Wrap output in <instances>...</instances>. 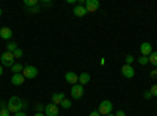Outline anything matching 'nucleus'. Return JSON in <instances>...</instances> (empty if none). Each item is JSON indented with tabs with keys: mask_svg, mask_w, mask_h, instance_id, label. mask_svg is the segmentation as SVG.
Returning <instances> with one entry per match:
<instances>
[{
	"mask_svg": "<svg viewBox=\"0 0 157 116\" xmlns=\"http://www.w3.org/2000/svg\"><path fill=\"white\" fill-rule=\"evenodd\" d=\"M8 104V110H10V113H19V111H24L25 108H27V102L25 100H22L21 97H17V96H13V97H10V100L6 102Z\"/></svg>",
	"mask_w": 157,
	"mask_h": 116,
	"instance_id": "1",
	"label": "nucleus"
},
{
	"mask_svg": "<svg viewBox=\"0 0 157 116\" xmlns=\"http://www.w3.org/2000/svg\"><path fill=\"white\" fill-rule=\"evenodd\" d=\"M112 110H113V104H112L110 100H102L101 104H99V108H98V111H99L101 116H107V114H110Z\"/></svg>",
	"mask_w": 157,
	"mask_h": 116,
	"instance_id": "2",
	"label": "nucleus"
},
{
	"mask_svg": "<svg viewBox=\"0 0 157 116\" xmlns=\"http://www.w3.org/2000/svg\"><path fill=\"white\" fill-rule=\"evenodd\" d=\"M0 57H2V63H3V66H6V68H11L13 64L16 63V58H14V55H13L11 52H3Z\"/></svg>",
	"mask_w": 157,
	"mask_h": 116,
	"instance_id": "3",
	"label": "nucleus"
},
{
	"mask_svg": "<svg viewBox=\"0 0 157 116\" xmlns=\"http://www.w3.org/2000/svg\"><path fill=\"white\" fill-rule=\"evenodd\" d=\"M83 91H85V88H83L80 83L72 85V88H71V96H72V99H80V97L83 96Z\"/></svg>",
	"mask_w": 157,
	"mask_h": 116,
	"instance_id": "4",
	"label": "nucleus"
},
{
	"mask_svg": "<svg viewBox=\"0 0 157 116\" xmlns=\"http://www.w3.org/2000/svg\"><path fill=\"white\" fill-rule=\"evenodd\" d=\"M22 75L25 79H35L38 75V68L36 66H25L24 71H22Z\"/></svg>",
	"mask_w": 157,
	"mask_h": 116,
	"instance_id": "5",
	"label": "nucleus"
},
{
	"mask_svg": "<svg viewBox=\"0 0 157 116\" xmlns=\"http://www.w3.org/2000/svg\"><path fill=\"white\" fill-rule=\"evenodd\" d=\"M58 113H60V110H58V105H55V104H47L46 107H44V114L46 116H58Z\"/></svg>",
	"mask_w": 157,
	"mask_h": 116,
	"instance_id": "6",
	"label": "nucleus"
},
{
	"mask_svg": "<svg viewBox=\"0 0 157 116\" xmlns=\"http://www.w3.org/2000/svg\"><path fill=\"white\" fill-rule=\"evenodd\" d=\"M86 13H94L99 9V0H85Z\"/></svg>",
	"mask_w": 157,
	"mask_h": 116,
	"instance_id": "7",
	"label": "nucleus"
},
{
	"mask_svg": "<svg viewBox=\"0 0 157 116\" xmlns=\"http://www.w3.org/2000/svg\"><path fill=\"white\" fill-rule=\"evenodd\" d=\"M140 52H141L143 57H149V55L154 52L151 43H141V46H140Z\"/></svg>",
	"mask_w": 157,
	"mask_h": 116,
	"instance_id": "8",
	"label": "nucleus"
},
{
	"mask_svg": "<svg viewBox=\"0 0 157 116\" xmlns=\"http://www.w3.org/2000/svg\"><path fill=\"white\" fill-rule=\"evenodd\" d=\"M13 36H14V35H13V30L10 27H2V28H0V38L6 39L8 43L13 39Z\"/></svg>",
	"mask_w": 157,
	"mask_h": 116,
	"instance_id": "9",
	"label": "nucleus"
},
{
	"mask_svg": "<svg viewBox=\"0 0 157 116\" xmlns=\"http://www.w3.org/2000/svg\"><path fill=\"white\" fill-rule=\"evenodd\" d=\"M121 74L126 77V79H132V77L135 75V71L130 64H124V66L121 68Z\"/></svg>",
	"mask_w": 157,
	"mask_h": 116,
	"instance_id": "10",
	"label": "nucleus"
},
{
	"mask_svg": "<svg viewBox=\"0 0 157 116\" xmlns=\"http://www.w3.org/2000/svg\"><path fill=\"white\" fill-rule=\"evenodd\" d=\"M64 80H66L68 83H71V85H75V83H78V74L69 71V72H66V75H64Z\"/></svg>",
	"mask_w": 157,
	"mask_h": 116,
	"instance_id": "11",
	"label": "nucleus"
},
{
	"mask_svg": "<svg viewBox=\"0 0 157 116\" xmlns=\"http://www.w3.org/2000/svg\"><path fill=\"white\" fill-rule=\"evenodd\" d=\"M24 82H25V77L22 74H13V77H11V83L13 85L21 86V85H24Z\"/></svg>",
	"mask_w": 157,
	"mask_h": 116,
	"instance_id": "12",
	"label": "nucleus"
},
{
	"mask_svg": "<svg viewBox=\"0 0 157 116\" xmlns=\"http://www.w3.org/2000/svg\"><path fill=\"white\" fill-rule=\"evenodd\" d=\"M72 13H74L75 17H83V16H86V8L83 5H75Z\"/></svg>",
	"mask_w": 157,
	"mask_h": 116,
	"instance_id": "13",
	"label": "nucleus"
},
{
	"mask_svg": "<svg viewBox=\"0 0 157 116\" xmlns=\"http://www.w3.org/2000/svg\"><path fill=\"white\" fill-rule=\"evenodd\" d=\"M90 80H91V75H90L88 72H82V74H78V83H80L82 86H83V85H86Z\"/></svg>",
	"mask_w": 157,
	"mask_h": 116,
	"instance_id": "14",
	"label": "nucleus"
},
{
	"mask_svg": "<svg viewBox=\"0 0 157 116\" xmlns=\"http://www.w3.org/2000/svg\"><path fill=\"white\" fill-rule=\"evenodd\" d=\"M63 99H64V94L63 93H54V94H52V104L60 105Z\"/></svg>",
	"mask_w": 157,
	"mask_h": 116,
	"instance_id": "15",
	"label": "nucleus"
},
{
	"mask_svg": "<svg viewBox=\"0 0 157 116\" xmlns=\"http://www.w3.org/2000/svg\"><path fill=\"white\" fill-rule=\"evenodd\" d=\"M24 64H21V63H14L11 66V71H13V74H22V71H24Z\"/></svg>",
	"mask_w": 157,
	"mask_h": 116,
	"instance_id": "16",
	"label": "nucleus"
},
{
	"mask_svg": "<svg viewBox=\"0 0 157 116\" xmlns=\"http://www.w3.org/2000/svg\"><path fill=\"white\" fill-rule=\"evenodd\" d=\"M24 5L27 8H33V6H38L39 2H38V0H24Z\"/></svg>",
	"mask_w": 157,
	"mask_h": 116,
	"instance_id": "17",
	"label": "nucleus"
},
{
	"mask_svg": "<svg viewBox=\"0 0 157 116\" xmlns=\"http://www.w3.org/2000/svg\"><path fill=\"white\" fill-rule=\"evenodd\" d=\"M149 63L157 69V52H152V54L149 55Z\"/></svg>",
	"mask_w": 157,
	"mask_h": 116,
	"instance_id": "18",
	"label": "nucleus"
},
{
	"mask_svg": "<svg viewBox=\"0 0 157 116\" xmlns=\"http://www.w3.org/2000/svg\"><path fill=\"white\" fill-rule=\"evenodd\" d=\"M16 49H17V44H16L14 41H10V43L6 44V50H8V52H11V54L14 52Z\"/></svg>",
	"mask_w": 157,
	"mask_h": 116,
	"instance_id": "19",
	"label": "nucleus"
},
{
	"mask_svg": "<svg viewBox=\"0 0 157 116\" xmlns=\"http://www.w3.org/2000/svg\"><path fill=\"white\" fill-rule=\"evenodd\" d=\"M63 108H71V105H72V100H69V99H66L64 97L63 100H61V104H60Z\"/></svg>",
	"mask_w": 157,
	"mask_h": 116,
	"instance_id": "20",
	"label": "nucleus"
},
{
	"mask_svg": "<svg viewBox=\"0 0 157 116\" xmlns=\"http://www.w3.org/2000/svg\"><path fill=\"white\" fill-rule=\"evenodd\" d=\"M13 55H14V58H16V60H17V58H22V55H24V50L17 47V49L14 50V52H13Z\"/></svg>",
	"mask_w": 157,
	"mask_h": 116,
	"instance_id": "21",
	"label": "nucleus"
},
{
	"mask_svg": "<svg viewBox=\"0 0 157 116\" xmlns=\"http://www.w3.org/2000/svg\"><path fill=\"white\" fill-rule=\"evenodd\" d=\"M138 63L141 64V66H145V64L149 63V57H143V55H141V57L138 58Z\"/></svg>",
	"mask_w": 157,
	"mask_h": 116,
	"instance_id": "22",
	"label": "nucleus"
},
{
	"mask_svg": "<svg viewBox=\"0 0 157 116\" xmlns=\"http://www.w3.org/2000/svg\"><path fill=\"white\" fill-rule=\"evenodd\" d=\"M39 9H41V8H39V5H38V6L29 8V13H30V14H38V13H39Z\"/></svg>",
	"mask_w": 157,
	"mask_h": 116,
	"instance_id": "23",
	"label": "nucleus"
},
{
	"mask_svg": "<svg viewBox=\"0 0 157 116\" xmlns=\"http://www.w3.org/2000/svg\"><path fill=\"white\" fill-rule=\"evenodd\" d=\"M149 93H151V96H152V97H157V85H152V86H151Z\"/></svg>",
	"mask_w": 157,
	"mask_h": 116,
	"instance_id": "24",
	"label": "nucleus"
},
{
	"mask_svg": "<svg viewBox=\"0 0 157 116\" xmlns=\"http://www.w3.org/2000/svg\"><path fill=\"white\" fill-rule=\"evenodd\" d=\"M35 110H36V113H43L44 111V105L43 104H36L35 105Z\"/></svg>",
	"mask_w": 157,
	"mask_h": 116,
	"instance_id": "25",
	"label": "nucleus"
},
{
	"mask_svg": "<svg viewBox=\"0 0 157 116\" xmlns=\"http://www.w3.org/2000/svg\"><path fill=\"white\" fill-rule=\"evenodd\" d=\"M0 116H11V113L8 108H3V110H0Z\"/></svg>",
	"mask_w": 157,
	"mask_h": 116,
	"instance_id": "26",
	"label": "nucleus"
},
{
	"mask_svg": "<svg viewBox=\"0 0 157 116\" xmlns=\"http://www.w3.org/2000/svg\"><path fill=\"white\" fill-rule=\"evenodd\" d=\"M132 61H134V57H132V55H127V57H126V64H130Z\"/></svg>",
	"mask_w": 157,
	"mask_h": 116,
	"instance_id": "27",
	"label": "nucleus"
},
{
	"mask_svg": "<svg viewBox=\"0 0 157 116\" xmlns=\"http://www.w3.org/2000/svg\"><path fill=\"white\" fill-rule=\"evenodd\" d=\"M149 77H151V79H157V69H152L151 74H149Z\"/></svg>",
	"mask_w": 157,
	"mask_h": 116,
	"instance_id": "28",
	"label": "nucleus"
},
{
	"mask_svg": "<svg viewBox=\"0 0 157 116\" xmlns=\"http://www.w3.org/2000/svg\"><path fill=\"white\" fill-rule=\"evenodd\" d=\"M41 5L46 6V8H49V6H52V2H49V0H44V2H41Z\"/></svg>",
	"mask_w": 157,
	"mask_h": 116,
	"instance_id": "29",
	"label": "nucleus"
},
{
	"mask_svg": "<svg viewBox=\"0 0 157 116\" xmlns=\"http://www.w3.org/2000/svg\"><path fill=\"white\" fill-rule=\"evenodd\" d=\"M3 108H8V104L3 100H0V110H3Z\"/></svg>",
	"mask_w": 157,
	"mask_h": 116,
	"instance_id": "30",
	"label": "nucleus"
},
{
	"mask_svg": "<svg viewBox=\"0 0 157 116\" xmlns=\"http://www.w3.org/2000/svg\"><path fill=\"white\" fill-rule=\"evenodd\" d=\"M143 97H145V99H151L152 96H151V93H149V91H145V93H143Z\"/></svg>",
	"mask_w": 157,
	"mask_h": 116,
	"instance_id": "31",
	"label": "nucleus"
},
{
	"mask_svg": "<svg viewBox=\"0 0 157 116\" xmlns=\"http://www.w3.org/2000/svg\"><path fill=\"white\" fill-rule=\"evenodd\" d=\"M115 116H126V113H124V111H123V110H118V111H116V114H115Z\"/></svg>",
	"mask_w": 157,
	"mask_h": 116,
	"instance_id": "32",
	"label": "nucleus"
},
{
	"mask_svg": "<svg viewBox=\"0 0 157 116\" xmlns=\"http://www.w3.org/2000/svg\"><path fill=\"white\" fill-rule=\"evenodd\" d=\"M90 116H101V114H99L98 110H94V111H91V113H90Z\"/></svg>",
	"mask_w": 157,
	"mask_h": 116,
	"instance_id": "33",
	"label": "nucleus"
},
{
	"mask_svg": "<svg viewBox=\"0 0 157 116\" xmlns=\"http://www.w3.org/2000/svg\"><path fill=\"white\" fill-rule=\"evenodd\" d=\"M13 116H27V113H24V111H19V113H14Z\"/></svg>",
	"mask_w": 157,
	"mask_h": 116,
	"instance_id": "34",
	"label": "nucleus"
},
{
	"mask_svg": "<svg viewBox=\"0 0 157 116\" xmlns=\"http://www.w3.org/2000/svg\"><path fill=\"white\" fill-rule=\"evenodd\" d=\"M2 75H3V66L0 64V77H2Z\"/></svg>",
	"mask_w": 157,
	"mask_h": 116,
	"instance_id": "35",
	"label": "nucleus"
},
{
	"mask_svg": "<svg viewBox=\"0 0 157 116\" xmlns=\"http://www.w3.org/2000/svg\"><path fill=\"white\" fill-rule=\"evenodd\" d=\"M33 116H46V114H44V113H35Z\"/></svg>",
	"mask_w": 157,
	"mask_h": 116,
	"instance_id": "36",
	"label": "nucleus"
},
{
	"mask_svg": "<svg viewBox=\"0 0 157 116\" xmlns=\"http://www.w3.org/2000/svg\"><path fill=\"white\" fill-rule=\"evenodd\" d=\"M2 13H3V9H2V8H0V17H2Z\"/></svg>",
	"mask_w": 157,
	"mask_h": 116,
	"instance_id": "37",
	"label": "nucleus"
},
{
	"mask_svg": "<svg viewBox=\"0 0 157 116\" xmlns=\"http://www.w3.org/2000/svg\"><path fill=\"white\" fill-rule=\"evenodd\" d=\"M107 116H115V114H113V113H110V114H107Z\"/></svg>",
	"mask_w": 157,
	"mask_h": 116,
	"instance_id": "38",
	"label": "nucleus"
},
{
	"mask_svg": "<svg viewBox=\"0 0 157 116\" xmlns=\"http://www.w3.org/2000/svg\"><path fill=\"white\" fill-rule=\"evenodd\" d=\"M0 61H2V57H0Z\"/></svg>",
	"mask_w": 157,
	"mask_h": 116,
	"instance_id": "39",
	"label": "nucleus"
}]
</instances>
